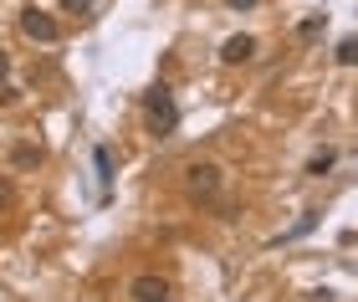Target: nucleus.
I'll use <instances>...</instances> for the list:
<instances>
[{"label": "nucleus", "instance_id": "f8f14e48", "mask_svg": "<svg viewBox=\"0 0 358 302\" xmlns=\"http://www.w3.org/2000/svg\"><path fill=\"white\" fill-rule=\"evenodd\" d=\"M97 6V0H62V10H72V15H87Z\"/></svg>", "mask_w": 358, "mask_h": 302}, {"label": "nucleus", "instance_id": "1a4fd4ad", "mask_svg": "<svg viewBox=\"0 0 358 302\" xmlns=\"http://www.w3.org/2000/svg\"><path fill=\"white\" fill-rule=\"evenodd\" d=\"M313 226H317V210H307V215H302V220H297L292 231H282V236H276V246H282V241H297V236H307Z\"/></svg>", "mask_w": 358, "mask_h": 302}, {"label": "nucleus", "instance_id": "9b49d317", "mask_svg": "<svg viewBox=\"0 0 358 302\" xmlns=\"http://www.w3.org/2000/svg\"><path fill=\"white\" fill-rule=\"evenodd\" d=\"M338 62H343V67H353V62H358V46H353V41H338Z\"/></svg>", "mask_w": 358, "mask_h": 302}, {"label": "nucleus", "instance_id": "20e7f679", "mask_svg": "<svg viewBox=\"0 0 358 302\" xmlns=\"http://www.w3.org/2000/svg\"><path fill=\"white\" fill-rule=\"evenodd\" d=\"M256 57V36H246V31H241V36H225V46H220V62H251Z\"/></svg>", "mask_w": 358, "mask_h": 302}, {"label": "nucleus", "instance_id": "f257e3e1", "mask_svg": "<svg viewBox=\"0 0 358 302\" xmlns=\"http://www.w3.org/2000/svg\"><path fill=\"white\" fill-rule=\"evenodd\" d=\"M143 123H149L154 138H169L179 129V103H174V92L164 82H154L149 92H143Z\"/></svg>", "mask_w": 358, "mask_h": 302}, {"label": "nucleus", "instance_id": "423d86ee", "mask_svg": "<svg viewBox=\"0 0 358 302\" xmlns=\"http://www.w3.org/2000/svg\"><path fill=\"white\" fill-rule=\"evenodd\" d=\"M92 164H97V185L108 189V185H113V149L97 144V149H92Z\"/></svg>", "mask_w": 358, "mask_h": 302}, {"label": "nucleus", "instance_id": "9d476101", "mask_svg": "<svg viewBox=\"0 0 358 302\" xmlns=\"http://www.w3.org/2000/svg\"><path fill=\"white\" fill-rule=\"evenodd\" d=\"M322 26H328V15H313V21H302V26H297V36H302V41H313V36H322Z\"/></svg>", "mask_w": 358, "mask_h": 302}, {"label": "nucleus", "instance_id": "f03ea898", "mask_svg": "<svg viewBox=\"0 0 358 302\" xmlns=\"http://www.w3.org/2000/svg\"><path fill=\"white\" fill-rule=\"evenodd\" d=\"M21 31H26L31 41H57V36H62V26H57L46 10H36V6H26V10H21Z\"/></svg>", "mask_w": 358, "mask_h": 302}, {"label": "nucleus", "instance_id": "0eeeda50", "mask_svg": "<svg viewBox=\"0 0 358 302\" xmlns=\"http://www.w3.org/2000/svg\"><path fill=\"white\" fill-rule=\"evenodd\" d=\"M333 164H338V154H333V149H317L313 159H307V174H313V180H322V174H328Z\"/></svg>", "mask_w": 358, "mask_h": 302}, {"label": "nucleus", "instance_id": "2eb2a0df", "mask_svg": "<svg viewBox=\"0 0 358 302\" xmlns=\"http://www.w3.org/2000/svg\"><path fill=\"white\" fill-rule=\"evenodd\" d=\"M6 67H10V62H6V46H0V77H6Z\"/></svg>", "mask_w": 358, "mask_h": 302}, {"label": "nucleus", "instance_id": "7ed1b4c3", "mask_svg": "<svg viewBox=\"0 0 358 302\" xmlns=\"http://www.w3.org/2000/svg\"><path fill=\"white\" fill-rule=\"evenodd\" d=\"M185 185H189V195L210 200V195L220 189V164H189V169H185Z\"/></svg>", "mask_w": 358, "mask_h": 302}, {"label": "nucleus", "instance_id": "4468645a", "mask_svg": "<svg viewBox=\"0 0 358 302\" xmlns=\"http://www.w3.org/2000/svg\"><path fill=\"white\" fill-rule=\"evenodd\" d=\"M0 205H10V185L6 180H0Z\"/></svg>", "mask_w": 358, "mask_h": 302}, {"label": "nucleus", "instance_id": "6e6552de", "mask_svg": "<svg viewBox=\"0 0 358 302\" xmlns=\"http://www.w3.org/2000/svg\"><path fill=\"white\" fill-rule=\"evenodd\" d=\"M10 164H15V169H31V164H41V149H36V144H15Z\"/></svg>", "mask_w": 358, "mask_h": 302}, {"label": "nucleus", "instance_id": "39448f33", "mask_svg": "<svg viewBox=\"0 0 358 302\" xmlns=\"http://www.w3.org/2000/svg\"><path fill=\"white\" fill-rule=\"evenodd\" d=\"M128 292H134V302H169V287L159 277H134V287H128Z\"/></svg>", "mask_w": 358, "mask_h": 302}, {"label": "nucleus", "instance_id": "ddd939ff", "mask_svg": "<svg viewBox=\"0 0 358 302\" xmlns=\"http://www.w3.org/2000/svg\"><path fill=\"white\" fill-rule=\"evenodd\" d=\"M225 6H231V10H256L262 0H225Z\"/></svg>", "mask_w": 358, "mask_h": 302}]
</instances>
